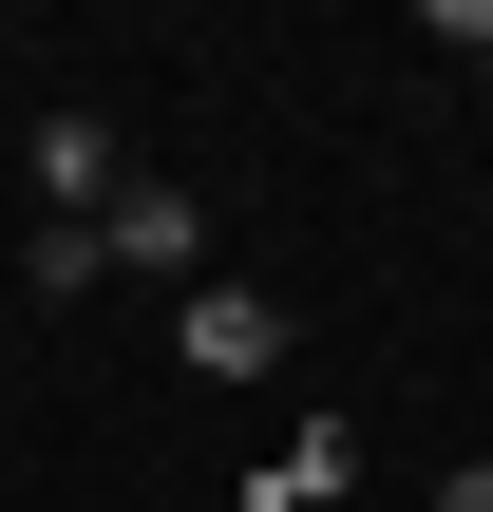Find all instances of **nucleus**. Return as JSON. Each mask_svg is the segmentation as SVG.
<instances>
[{
  "instance_id": "obj_1",
  "label": "nucleus",
  "mask_w": 493,
  "mask_h": 512,
  "mask_svg": "<svg viewBox=\"0 0 493 512\" xmlns=\"http://www.w3.org/2000/svg\"><path fill=\"white\" fill-rule=\"evenodd\" d=\"M171 361H190V380H285V304H266V285H190V304H171Z\"/></svg>"
},
{
  "instance_id": "obj_2",
  "label": "nucleus",
  "mask_w": 493,
  "mask_h": 512,
  "mask_svg": "<svg viewBox=\"0 0 493 512\" xmlns=\"http://www.w3.org/2000/svg\"><path fill=\"white\" fill-rule=\"evenodd\" d=\"M95 228H114V266H152V285H209V209H190V190H152V171H133Z\"/></svg>"
},
{
  "instance_id": "obj_3",
  "label": "nucleus",
  "mask_w": 493,
  "mask_h": 512,
  "mask_svg": "<svg viewBox=\"0 0 493 512\" xmlns=\"http://www.w3.org/2000/svg\"><path fill=\"white\" fill-rule=\"evenodd\" d=\"M19 171H38V190H57V209H114V190H133V171H114V133H95V114H38V133H19Z\"/></svg>"
},
{
  "instance_id": "obj_4",
  "label": "nucleus",
  "mask_w": 493,
  "mask_h": 512,
  "mask_svg": "<svg viewBox=\"0 0 493 512\" xmlns=\"http://www.w3.org/2000/svg\"><path fill=\"white\" fill-rule=\"evenodd\" d=\"M95 266H114V228H95V209H38V247H19V285H38V304H95Z\"/></svg>"
},
{
  "instance_id": "obj_5",
  "label": "nucleus",
  "mask_w": 493,
  "mask_h": 512,
  "mask_svg": "<svg viewBox=\"0 0 493 512\" xmlns=\"http://www.w3.org/2000/svg\"><path fill=\"white\" fill-rule=\"evenodd\" d=\"M437 512H493V456H456V475H437Z\"/></svg>"
}]
</instances>
